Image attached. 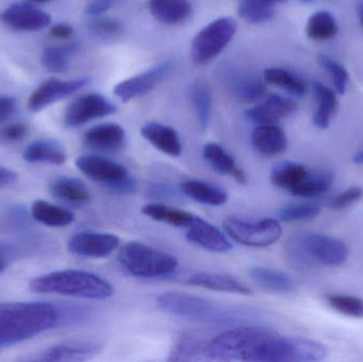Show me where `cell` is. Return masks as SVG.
Returning a JSON list of instances; mask_svg holds the SVG:
<instances>
[{
    "label": "cell",
    "instance_id": "obj_1",
    "mask_svg": "<svg viewBox=\"0 0 363 362\" xmlns=\"http://www.w3.org/2000/svg\"><path fill=\"white\" fill-rule=\"evenodd\" d=\"M324 344L301 337H286L259 327L228 329L211 340H198L194 361L315 362L325 361Z\"/></svg>",
    "mask_w": 363,
    "mask_h": 362
},
{
    "label": "cell",
    "instance_id": "obj_2",
    "mask_svg": "<svg viewBox=\"0 0 363 362\" xmlns=\"http://www.w3.org/2000/svg\"><path fill=\"white\" fill-rule=\"evenodd\" d=\"M60 321L55 306L43 302L0 304V344L13 346L53 329Z\"/></svg>",
    "mask_w": 363,
    "mask_h": 362
},
{
    "label": "cell",
    "instance_id": "obj_3",
    "mask_svg": "<svg viewBox=\"0 0 363 362\" xmlns=\"http://www.w3.org/2000/svg\"><path fill=\"white\" fill-rule=\"evenodd\" d=\"M30 289L38 293L89 300H106L114 295L111 283L83 270H62L44 274L31 281Z\"/></svg>",
    "mask_w": 363,
    "mask_h": 362
},
{
    "label": "cell",
    "instance_id": "obj_4",
    "mask_svg": "<svg viewBox=\"0 0 363 362\" xmlns=\"http://www.w3.org/2000/svg\"><path fill=\"white\" fill-rule=\"evenodd\" d=\"M157 305L172 316L194 322L226 324L245 321L250 315L247 310L224 307L208 300L177 291L160 295Z\"/></svg>",
    "mask_w": 363,
    "mask_h": 362
},
{
    "label": "cell",
    "instance_id": "obj_5",
    "mask_svg": "<svg viewBox=\"0 0 363 362\" xmlns=\"http://www.w3.org/2000/svg\"><path fill=\"white\" fill-rule=\"evenodd\" d=\"M118 261L128 273L149 280L167 278L179 265L178 259L172 255L140 242H129L123 246Z\"/></svg>",
    "mask_w": 363,
    "mask_h": 362
},
{
    "label": "cell",
    "instance_id": "obj_6",
    "mask_svg": "<svg viewBox=\"0 0 363 362\" xmlns=\"http://www.w3.org/2000/svg\"><path fill=\"white\" fill-rule=\"evenodd\" d=\"M288 252L294 261H313L328 267L342 265L349 256V250L342 240L322 234H306L294 238Z\"/></svg>",
    "mask_w": 363,
    "mask_h": 362
},
{
    "label": "cell",
    "instance_id": "obj_7",
    "mask_svg": "<svg viewBox=\"0 0 363 362\" xmlns=\"http://www.w3.org/2000/svg\"><path fill=\"white\" fill-rule=\"evenodd\" d=\"M237 23L232 17H220L205 26L191 44L192 61L205 65L217 57L234 38Z\"/></svg>",
    "mask_w": 363,
    "mask_h": 362
},
{
    "label": "cell",
    "instance_id": "obj_8",
    "mask_svg": "<svg viewBox=\"0 0 363 362\" xmlns=\"http://www.w3.org/2000/svg\"><path fill=\"white\" fill-rule=\"evenodd\" d=\"M223 227L234 242L252 248L272 246L279 242L283 232L279 221L272 218L245 220L230 217L224 221Z\"/></svg>",
    "mask_w": 363,
    "mask_h": 362
},
{
    "label": "cell",
    "instance_id": "obj_9",
    "mask_svg": "<svg viewBox=\"0 0 363 362\" xmlns=\"http://www.w3.org/2000/svg\"><path fill=\"white\" fill-rule=\"evenodd\" d=\"M116 110V106L100 94H87L77 98L67 106L64 123L67 127L78 128L95 119L114 114Z\"/></svg>",
    "mask_w": 363,
    "mask_h": 362
},
{
    "label": "cell",
    "instance_id": "obj_10",
    "mask_svg": "<svg viewBox=\"0 0 363 362\" xmlns=\"http://www.w3.org/2000/svg\"><path fill=\"white\" fill-rule=\"evenodd\" d=\"M89 82H91L89 78H79L74 80L49 79L31 94L28 100V108L30 112H40L50 104L77 93L89 84Z\"/></svg>",
    "mask_w": 363,
    "mask_h": 362
},
{
    "label": "cell",
    "instance_id": "obj_11",
    "mask_svg": "<svg viewBox=\"0 0 363 362\" xmlns=\"http://www.w3.org/2000/svg\"><path fill=\"white\" fill-rule=\"evenodd\" d=\"M172 69V62L160 63L159 65L117 84L114 89L115 95L123 102L146 95L157 87L169 74Z\"/></svg>",
    "mask_w": 363,
    "mask_h": 362
},
{
    "label": "cell",
    "instance_id": "obj_12",
    "mask_svg": "<svg viewBox=\"0 0 363 362\" xmlns=\"http://www.w3.org/2000/svg\"><path fill=\"white\" fill-rule=\"evenodd\" d=\"M119 246V238L113 234L85 231L74 234L68 249L72 254L87 259H104L110 256Z\"/></svg>",
    "mask_w": 363,
    "mask_h": 362
},
{
    "label": "cell",
    "instance_id": "obj_13",
    "mask_svg": "<svg viewBox=\"0 0 363 362\" xmlns=\"http://www.w3.org/2000/svg\"><path fill=\"white\" fill-rule=\"evenodd\" d=\"M76 164L84 176L106 185L110 191L130 176L125 166L98 155H83Z\"/></svg>",
    "mask_w": 363,
    "mask_h": 362
},
{
    "label": "cell",
    "instance_id": "obj_14",
    "mask_svg": "<svg viewBox=\"0 0 363 362\" xmlns=\"http://www.w3.org/2000/svg\"><path fill=\"white\" fill-rule=\"evenodd\" d=\"M0 21L17 31L35 32L48 27L51 18L30 2L13 4L0 14Z\"/></svg>",
    "mask_w": 363,
    "mask_h": 362
},
{
    "label": "cell",
    "instance_id": "obj_15",
    "mask_svg": "<svg viewBox=\"0 0 363 362\" xmlns=\"http://www.w3.org/2000/svg\"><path fill=\"white\" fill-rule=\"evenodd\" d=\"M298 103L291 98L271 94L264 101L247 111V119L256 125H277L281 119L294 114Z\"/></svg>",
    "mask_w": 363,
    "mask_h": 362
},
{
    "label": "cell",
    "instance_id": "obj_16",
    "mask_svg": "<svg viewBox=\"0 0 363 362\" xmlns=\"http://www.w3.org/2000/svg\"><path fill=\"white\" fill-rule=\"evenodd\" d=\"M102 352L101 344L93 341H67L40 353L34 361L46 362L86 361Z\"/></svg>",
    "mask_w": 363,
    "mask_h": 362
},
{
    "label": "cell",
    "instance_id": "obj_17",
    "mask_svg": "<svg viewBox=\"0 0 363 362\" xmlns=\"http://www.w3.org/2000/svg\"><path fill=\"white\" fill-rule=\"evenodd\" d=\"M186 237L192 244L213 253H226L232 250L230 239L223 232L200 217H194L187 227Z\"/></svg>",
    "mask_w": 363,
    "mask_h": 362
},
{
    "label": "cell",
    "instance_id": "obj_18",
    "mask_svg": "<svg viewBox=\"0 0 363 362\" xmlns=\"http://www.w3.org/2000/svg\"><path fill=\"white\" fill-rule=\"evenodd\" d=\"M84 142L89 148L101 152H118L125 147V131L117 123H104L86 131Z\"/></svg>",
    "mask_w": 363,
    "mask_h": 362
},
{
    "label": "cell",
    "instance_id": "obj_19",
    "mask_svg": "<svg viewBox=\"0 0 363 362\" xmlns=\"http://www.w3.org/2000/svg\"><path fill=\"white\" fill-rule=\"evenodd\" d=\"M187 284L217 293L250 295L251 289L234 276L213 272H196L187 278Z\"/></svg>",
    "mask_w": 363,
    "mask_h": 362
},
{
    "label": "cell",
    "instance_id": "obj_20",
    "mask_svg": "<svg viewBox=\"0 0 363 362\" xmlns=\"http://www.w3.org/2000/svg\"><path fill=\"white\" fill-rule=\"evenodd\" d=\"M251 140L255 150L267 157L281 154L288 146L285 132L277 125H258L252 132Z\"/></svg>",
    "mask_w": 363,
    "mask_h": 362
},
{
    "label": "cell",
    "instance_id": "obj_21",
    "mask_svg": "<svg viewBox=\"0 0 363 362\" xmlns=\"http://www.w3.org/2000/svg\"><path fill=\"white\" fill-rule=\"evenodd\" d=\"M143 137L150 142L155 148L172 157H179L183 146L178 132L169 125L159 123H149L142 128Z\"/></svg>",
    "mask_w": 363,
    "mask_h": 362
},
{
    "label": "cell",
    "instance_id": "obj_22",
    "mask_svg": "<svg viewBox=\"0 0 363 362\" xmlns=\"http://www.w3.org/2000/svg\"><path fill=\"white\" fill-rule=\"evenodd\" d=\"M250 276L256 286L262 290L277 295H292L296 291V284L288 274L266 267H253Z\"/></svg>",
    "mask_w": 363,
    "mask_h": 362
},
{
    "label": "cell",
    "instance_id": "obj_23",
    "mask_svg": "<svg viewBox=\"0 0 363 362\" xmlns=\"http://www.w3.org/2000/svg\"><path fill=\"white\" fill-rule=\"evenodd\" d=\"M313 91L318 106L313 117V123L319 129H328L338 113L339 100L337 93L319 81L313 82Z\"/></svg>",
    "mask_w": 363,
    "mask_h": 362
},
{
    "label": "cell",
    "instance_id": "obj_24",
    "mask_svg": "<svg viewBox=\"0 0 363 362\" xmlns=\"http://www.w3.org/2000/svg\"><path fill=\"white\" fill-rule=\"evenodd\" d=\"M203 157L213 170L234 179L239 184L247 183V176L232 155L228 154L220 145L209 142L203 149Z\"/></svg>",
    "mask_w": 363,
    "mask_h": 362
},
{
    "label": "cell",
    "instance_id": "obj_25",
    "mask_svg": "<svg viewBox=\"0 0 363 362\" xmlns=\"http://www.w3.org/2000/svg\"><path fill=\"white\" fill-rule=\"evenodd\" d=\"M23 159L29 163L63 165L67 159L65 149L55 140H40L30 144L23 151Z\"/></svg>",
    "mask_w": 363,
    "mask_h": 362
},
{
    "label": "cell",
    "instance_id": "obj_26",
    "mask_svg": "<svg viewBox=\"0 0 363 362\" xmlns=\"http://www.w3.org/2000/svg\"><path fill=\"white\" fill-rule=\"evenodd\" d=\"M50 191L57 199L83 205L91 201V193L82 181L70 176H59L51 182Z\"/></svg>",
    "mask_w": 363,
    "mask_h": 362
},
{
    "label": "cell",
    "instance_id": "obj_27",
    "mask_svg": "<svg viewBox=\"0 0 363 362\" xmlns=\"http://www.w3.org/2000/svg\"><path fill=\"white\" fill-rule=\"evenodd\" d=\"M149 10L164 25H177L187 18L191 11L189 0H150Z\"/></svg>",
    "mask_w": 363,
    "mask_h": 362
},
{
    "label": "cell",
    "instance_id": "obj_28",
    "mask_svg": "<svg viewBox=\"0 0 363 362\" xmlns=\"http://www.w3.org/2000/svg\"><path fill=\"white\" fill-rule=\"evenodd\" d=\"M181 191L190 199L205 205L221 206L228 202V193L215 185L199 180H188L181 184Z\"/></svg>",
    "mask_w": 363,
    "mask_h": 362
},
{
    "label": "cell",
    "instance_id": "obj_29",
    "mask_svg": "<svg viewBox=\"0 0 363 362\" xmlns=\"http://www.w3.org/2000/svg\"><path fill=\"white\" fill-rule=\"evenodd\" d=\"M228 86L234 96L247 103L260 101L267 93L266 85L260 79L242 72L228 77Z\"/></svg>",
    "mask_w": 363,
    "mask_h": 362
},
{
    "label": "cell",
    "instance_id": "obj_30",
    "mask_svg": "<svg viewBox=\"0 0 363 362\" xmlns=\"http://www.w3.org/2000/svg\"><path fill=\"white\" fill-rule=\"evenodd\" d=\"M309 170L302 164L294 162H281L274 166L271 171V182L274 186L292 193L294 188L304 181Z\"/></svg>",
    "mask_w": 363,
    "mask_h": 362
},
{
    "label": "cell",
    "instance_id": "obj_31",
    "mask_svg": "<svg viewBox=\"0 0 363 362\" xmlns=\"http://www.w3.org/2000/svg\"><path fill=\"white\" fill-rule=\"evenodd\" d=\"M31 213L38 222L50 227H67L74 220V216L72 212L49 203L45 200H38L34 202Z\"/></svg>",
    "mask_w": 363,
    "mask_h": 362
},
{
    "label": "cell",
    "instance_id": "obj_32",
    "mask_svg": "<svg viewBox=\"0 0 363 362\" xmlns=\"http://www.w3.org/2000/svg\"><path fill=\"white\" fill-rule=\"evenodd\" d=\"M189 98L190 103L198 119L199 125L204 131L208 127L209 120H211V103H213L211 87L204 81H194L190 86Z\"/></svg>",
    "mask_w": 363,
    "mask_h": 362
},
{
    "label": "cell",
    "instance_id": "obj_33",
    "mask_svg": "<svg viewBox=\"0 0 363 362\" xmlns=\"http://www.w3.org/2000/svg\"><path fill=\"white\" fill-rule=\"evenodd\" d=\"M143 214L155 221L167 223L176 227L187 229L194 219V215L185 210H178L165 204L151 203L143 208Z\"/></svg>",
    "mask_w": 363,
    "mask_h": 362
},
{
    "label": "cell",
    "instance_id": "obj_34",
    "mask_svg": "<svg viewBox=\"0 0 363 362\" xmlns=\"http://www.w3.org/2000/svg\"><path fill=\"white\" fill-rule=\"evenodd\" d=\"M80 49L78 43L72 42L63 46H51L44 49L42 64L48 72L63 74L69 68L70 57Z\"/></svg>",
    "mask_w": 363,
    "mask_h": 362
},
{
    "label": "cell",
    "instance_id": "obj_35",
    "mask_svg": "<svg viewBox=\"0 0 363 362\" xmlns=\"http://www.w3.org/2000/svg\"><path fill=\"white\" fill-rule=\"evenodd\" d=\"M335 181V174L330 170L309 171L306 178L292 191L296 197L315 198L330 191Z\"/></svg>",
    "mask_w": 363,
    "mask_h": 362
},
{
    "label": "cell",
    "instance_id": "obj_36",
    "mask_svg": "<svg viewBox=\"0 0 363 362\" xmlns=\"http://www.w3.org/2000/svg\"><path fill=\"white\" fill-rule=\"evenodd\" d=\"M338 31V23L328 11H318L307 21L306 34L313 40H332Z\"/></svg>",
    "mask_w": 363,
    "mask_h": 362
},
{
    "label": "cell",
    "instance_id": "obj_37",
    "mask_svg": "<svg viewBox=\"0 0 363 362\" xmlns=\"http://www.w3.org/2000/svg\"><path fill=\"white\" fill-rule=\"evenodd\" d=\"M264 80L270 84L281 87L294 95L302 97L306 94L307 85L298 74L284 68H268L264 72Z\"/></svg>",
    "mask_w": 363,
    "mask_h": 362
},
{
    "label": "cell",
    "instance_id": "obj_38",
    "mask_svg": "<svg viewBox=\"0 0 363 362\" xmlns=\"http://www.w3.org/2000/svg\"><path fill=\"white\" fill-rule=\"evenodd\" d=\"M274 4L269 0H240L238 15L247 23H262L274 16Z\"/></svg>",
    "mask_w": 363,
    "mask_h": 362
},
{
    "label": "cell",
    "instance_id": "obj_39",
    "mask_svg": "<svg viewBox=\"0 0 363 362\" xmlns=\"http://www.w3.org/2000/svg\"><path fill=\"white\" fill-rule=\"evenodd\" d=\"M321 208L315 203H292L283 206L279 210V218L284 222H298L317 218Z\"/></svg>",
    "mask_w": 363,
    "mask_h": 362
},
{
    "label": "cell",
    "instance_id": "obj_40",
    "mask_svg": "<svg viewBox=\"0 0 363 362\" xmlns=\"http://www.w3.org/2000/svg\"><path fill=\"white\" fill-rule=\"evenodd\" d=\"M318 63L330 74L336 93L343 95L347 91V83H349V72H347L345 66L341 65L330 55H323V53L318 55Z\"/></svg>",
    "mask_w": 363,
    "mask_h": 362
},
{
    "label": "cell",
    "instance_id": "obj_41",
    "mask_svg": "<svg viewBox=\"0 0 363 362\" xmlns=\"http://www.w3.org/2000/svg\"><path fill=\"white\" fill-rule=\"evenodd\" d=\"M328 305L339 314L363 319V300L354 295H333L326 298Z\"/></svg>",
    "mask_w": 363,
    "mask_h": 362
},
{
    "label": "cell",
    "instance_id": "obj_42",
    "mask_svg": "<svg viewBox=\"0 0 363 362\" xmlns=\"http://www.w3.org/2000/svg\"><path fill=\"white\" fill-rule=\"evenodd\" d=\"M89 29L98 38L108 40L119 35L123 32V26L116 19L95 16L89 23Z\"/></svg>",
    "mask_w": 363,
    "mask_h": 362
},
{
    "label": "cell",
    "instance_id": "obj_43",
    "mask_svg": "<svg viewBox=\"0 0 363 362\" xmlns=\"http://www.w3.org/2000/svg\"><path fill=\"white\" fill-rule=\"evenodd\" d=\"M363 196L362 187L354 186L347 191H342L339 195L335 196L330 201V208L334 210H343L353 205L356 202L359 201Z\"/></svg>",
    "mask_w": 363,
    "mask_h": 362
},
{
    "label": "cell",
    "instance_id": "obj_44",
    "mask_svg": "<svg viewBox=\"0 0 363 362\" xmlns=\"http://www.w3.org/2000/svg\"><path fill=\"white\" fill-rule=\"evenodd\" d=\"M27 125L23 123H11L0 131V137L6 142H21L27 135Z\"/></svg>",
    "mask_w": 363,
    "mask_h": 362
},
{
    "label": "cell",
    "instance_id": "obj_45",
    "mask_svg": "<svg viewBox=\"0 0 363 362\" xmlns=\"http://www.w3.org/2000/svg\"><path fill=\"white\" fill-rule=\"evenodd\" d=\"M16 112V101L10 96H0V123L10 119Z\"/></svg>",
    "mask_w": 363,
    "mask_h": 362
},
{
    "label": "cell",
    "instance_id": "obj_46",
    "mask_svg": "<svg viewBox=\"0 0 363 362\" xmlns=\"http://www.w3.org/2000/svg\"><path fill=\"white\" fill-rule=\"evenodd\" d=\"M74 28L69 23H55L50 28L49 34L55 40H69L74 35Z\"/></svg>",
    "mask_w": 363,
    "mask_h": 362
},
{
    "label": "cell",
    "instance_id": "obj_47",
    "mask_svg": "<svg viewBox=\"0 0 363 362\" xmlns=\"http://www.w3.org/2000/svg\"><path fill=\"white\" fill-rule=\"evenodd\" d=\"M116 0H91V4L87 6L86 14L89 16H100L104 12L114 6Z\"/></svg>",
    "mask_w": 363,
    "mask_h": 362
},
{
    "label": "cell",
    "instance_id": "obj_48",
    "mask_svg": "<svg viewBox=\"0 0 363 362\" xmlns=\"http://www.w3.org/2000/svg\"><path fill=\"white\" fill-rule=\"evenodd\" d=\"M16 180V172L13 171V170L6 169V168L0 167V187L12 184Z\"/></svg>",
    "mask_w": 363,
    "mask_h": 362
},
{
    "label": "cell",
    "instance_id": "obj_49",
    "mask_svg": "<svg viewBox=\"0 0 363 362\" xmlns=\"http://www.w3.org/2000/svg\"><path fill=\"white\" fill-rule=\"evenodd\" d=\"M356 8H357V14L358 17H359L360 23H362L363 27V0H357Z\"/></svg>",
    "mask_w": 363,
    "mask_h": 362
},
{
    "label": "cell",
    "instance_id": "obj_50",
    "mask_svg": "<svg viewBox=\"0 0 363 362\" xmlns=\"http://www.w3.org/2000/svg\"><path fill=\"white\" fill-rule=\"evenodd\" d=\"M353 162L355 164H363V149L354 155Z\"/></svg>",
    "mask_w": 363,
    "mask_h": 362
},
{
    "label": "cell",
    "instance_id": "obj_51",
    "mask_svg": "<svg viewBox=\"0 0 363 362\" xmlns=\"http://www.w3.org/2000/svg\"><path fill=\"white\" fill-rule=\"evenodd\" d=\"M6 261H4V257H2V255L0 254V272L4 271V268H6Z\"/></svg>",
    "mask_w": 363,
    "mask_h": 362
},
{
    "label": "cell",
    "instance_id": "obj_52",
    "mask_svg": "<svg viewBox=\"0 0 363 362\" xmlns=\"http://www.w3.org/2000/svg\"><path fill=\"white\" fill-rule=\"evenodd\" d=\"M31 4H46V2L51 1V0H29Z\"/></svg>",
    "mask_w": 363,
    "mask_h": 362
},
{
    "label": "cell",
    "instance_id": "obj_53",
    "mask_svg": "<svg viewBox=\"0 0 363 362\" xmlns=\"http://www.w3.org/2000/svg\"><path fill=\"white\" fill-rule=\"evenodd\" d=\"M269 1L272 2L273 4H277V2L285 1V0H269Z\"/></svg>",
    "mask_w": 363,
    "mask_h": 362
},
{
    "label": "cell",
    "instance_id": "obj_54",
    "mask_svg": "<svg viewBox=\"0 0 363 362\" xmlns=\"http://www.w3.org/2000/svg\"><path fill=\"white\" fill-rule=\"evenodd\" d=\"M304 1H307V0H304Z\"/></svg>",
    "mask_w": 363,
    "mask_h": 362
}]
</instances>
